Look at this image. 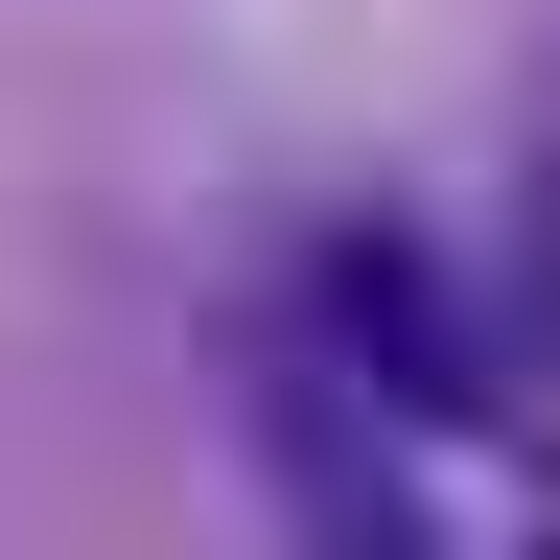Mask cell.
<instances>
[{
    "label": "cell",
    "instance_id": "1",
    "mask_svg": "<svg viewBox=\"0 0 560 560\" xmlns=\"http://www.w3.org/2000/svg\"><path fill=\"white\" fill-rule=\"evenodd\" d=\"M327 350H350L374 397H420V420H490V304H444L420 234H350V257H327Z\"/></svg>",
    "mask_w": 560,
    "mask_h": 560
},
{
    "label": "cell",
    "instance_id": "2",
    "mask_svg": "<svg viewBox=\"0 0 560 560\" xmlns=\"http://www.w3.org/2000/svg\"><path fill=\"white\" fill-rule=\"evenodd\" d=\"M304 560H420V537H397V490H327V514H304Z\"/></svg>",
    "mask_w": 560,
    "mask_h": 560
}]
</instances>
